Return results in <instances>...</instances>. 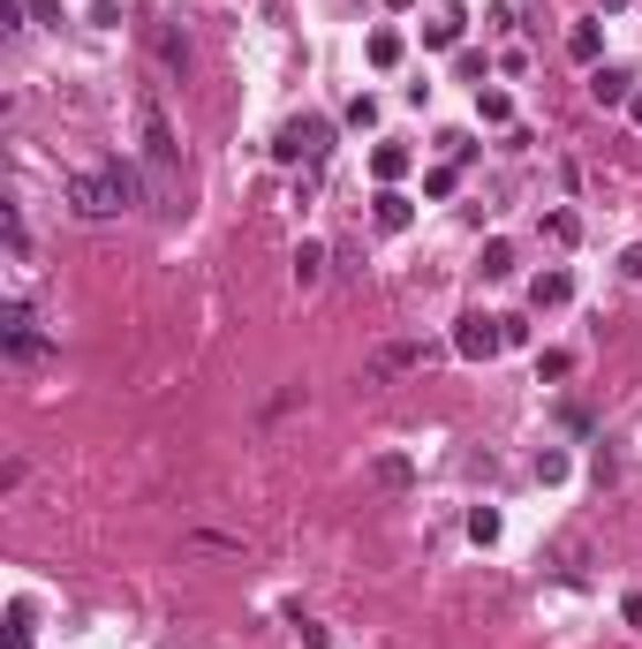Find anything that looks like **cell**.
Returning <instances> with one entry per match:
<instances>
[{
  "label": "cell",
  "mask_w": 642,
  "mask_h": 649,
  "mask_svg": "<svg viewBox=\"0 0 642 649\" xmlns=\"http://www.w3.org/2000/svg\"><path fill=\"white\" fill-rule=\"evenodd\" d=\"M61 197H69V212H76V219H114V212H128V197H122V181H114V174H69V181H61Z\"/></svg>",
  "instance_id": "cell-1"
},
{
  "label": "cell",
  "mask_w": 642,
  "mask_h": 649,
  "mask_svg": "<svg viewBox=\"0 0 642 649\" xmlns=\"http://www.w3.org/2000/svg\"><path fill=\"white\" fill-rule=\"evenodd\" d=\"M136 136H144V159H152V174L167 181L174 159H182V144H174V129H167V106H159V91H144V98H136Z\"/></svg>",
  "instance_id": "cell-2"
},
{
  "label": "cell",
  "mask_w": 642,
  "mask_h": 649,
  "mask_svg": "<svg viewBox=\"0 0 642 649\" xmlns=\"http://www.w3.org/2000/svg\"><path fill=\"white\" fill-rule=\"evenodd\" d=\"M325 151H333V129H325L318 114L288 122V129H280V144H272V159H288V167H296V159H302V167H318Z\"/></svg>",
  "instance_id": "cell-3"
},
{
  "label": "cell",
  "mask_w": 642,
  "mask_h": 649,
  "mask_svg": "<svg viewBox=\"0 0 642 649\" xmlns=\"http://www.w3.org/2000/svg\"><path fill=\"white\" fill-rule=\"evenodd\" d=\"M499 347H507V317H484V310H476V317L454 325V355H469V363H491Z\"/></svg>",
  "instance_id": "cell-4"
},
{
  "label": "cell",
  "mask_w": 642,
  "mask_h": 649,
  "mask_svg": "<svg viewBox=\"0 0 642 649\" xmlns=\"http://www.w3.org/2000/svg\"><path fill=\"white\" fill-rule=\"evenodd\" d=\"M0 333H8V355H23V363H39L45 355V333H39V317H31L23 303L0 310Z\"/></svg>",
  "instance_id": "cell-5"
},
{
  "label": "cell",
  "mask_w": 642,
  "mask_h": 649,
  "mask_svg": "<svg viewBox=\"0 0 642 649\" xmlns=\"http://www.w3.org/2000/svg\"><path fill=\"white\" fill-rule=\"evenodd\" d=\"M529 303L537 310H567L574 303V272H559V264L552 272H537V280H529Z\"/></svg>",
  "instance_id": "cell-6"
},
{
  "label": "cell",
  "mask_w": 642,
  "mask_h": 649,
  "mask_svg": "<svg viewBox=\"0 0 642 649\" xmlns=\"http://www.w3.org/2000/svg\"><path fill=\"white\" fill-rule=\"evenodd\" d=\"M371 219H379V234H401V227L416 219V205H408L401 189H379V197H371Z\"/></svg>",
  "instance_id": "cell-7"
},
{
  "label": "cell",
  "mask_w": 642,
  "mask_h": 649,
  "mask_svg": "<svg viewBox=\"0 0 642 649\" xmlns=\"http://www.w3.org/2000/svg\"><path fill=\"white\" fill-rule=\"evenodd\" d=\"M590 98H598V106H628V98H635V84H628L620 69H590Z\"/></svg>",
  "instance_id": "cell-8"
},
{
  "label": "cell",
  "mask_w": 642,
  "mask_h": 649,
  "mask_svg": "<svg viewBox=\"0 0 642 649\" xmlns=\"http://www.w3.org/2000/svg\"><path fill=\"white\" fill-rule=\"evenodd\" d=\"M371 483H379V491H408V483H416L408 453H379V461H371Z\"/></svg>",
  "instance_id": "cell-9"
},
{
  "label": "cell",
  "mask_w": 642,
  "mask_h": 649,
  "mask_svg": "<svg viewBox=\"0 0 642 649\" xmlns=\"http://www.w3.org/2000/svg\"><path fill=\"white\" fill-rule=\"evenodd\" d=\"M567 53L598 69V53H604V31H598V23H574V31H567Z\"/></svg>",
  "instance_id": "cell-10"
},
{
  "label": "cell",
  "mask_w": 642,
  "mask_h": 649,
  "mask_svg": "<svg viewBox=\"0 0 642 649\" xmlns=\"http://www.w3.org/2000/svg\"><path fill=\"white\" fill-rule=\"evenodd\" d=\"M371 174H379L385 189H393V181L408 174V151H401V144H379V151H371Z\"/></svg>",
  "instance_id": "cell-11"
},
{
  "label": "cell",
  "mask_w": 642,
  "mask_h": 649,
  "mask_svg": "<svg viewBox=\"0 0 642 649\" xmlns=\"http://www.w3.org/2000/svg\"><path fill=\"white\" fill-rule=\"evenodd\" d=\"M401 53H408L401 31H371V69H401Z\"/></svg>",
  "instance_id": "cell-12"
},
{
  "label": "cell",
  "mask_w": 642,
  "mask_h": 649,
  "mask_svg": "<svg viewBox=\"0 0 642 649\" xmlns=\"http://www.w3.org/2000/svg\"><path fill=\"white\" fill-rule=\"evenodd\" d=\"M318 280H325V250L302 242V250H296V287H318Z\"/></svg>",
  "instance_id": "cell-13"
},
{
  "label": "cell",
  "mask_w": 642,
  "mask_h": 649,
  "mask_svg": "<svg viewBox=\"0 0 642 649\" xmlns=\"http://www.w3.org/2000/svg\"><path fill=\"white\" fill-rule=\"evenodd\" d=\"M476 114H484L491 129H507V122H514V98H507V91H476Z\"/></svg>",
  "instance_id": "cell-14"
},
{
  "label": "cell",
  "mask_w": 642,
  "mask_h": 649,
  "mask_svg": "<svg viewBox=\"0 0 642 649\" xmlns=\"http://www.w3.org/2000/svg\"><path fill=\"white\" fill-rule=\"evenodd\" d=\"M8 649H31V605L23 597L8 605Z\"/></svg>",
  "instance_id": "cell-15"
},
{
  "label": "cell",
  "mask_w": 642,
  "mask_h": 649,
  "mask_svg": "<svg viewBox=\"0 0 642 649\" xmlns=\"http://www.w3.org/2000/svg\"><path fill=\"white\" fill-rule=\"evenodd\" d=\"M514 272V242H484V280H507Z\"/></svg>",
  "instance_id": "cell-16"
},
{
  "label": "cell",
  "mask_w": 642,
  "mask_h": 649,
  "mask_svg": "<svg viewBox=\"0 0 642 649\" xmlns=\"http://www.w3.org/2000/svg\"><path fill=\"white\" fill-rule=\"evenodd\" d=\"M371 122H379V98L355 91V98H348V129H371Z\"/></svg>",
  "instance_id": "cell-17"
},
{
  "label": "cell",
  "mask_w": 642,
  "mask_h": 649,
  "mask_svg": "<svg viewBox=\"0 0 642 649\" xmlns=\"http://www.w3.org/2000/svg\"><path fill=\"white\" fill-rule=\"evenodd\" d=\"M567 370H574V355H567V347H545V355H537V378H567Z\"/></svg>",
  "instance_id": "cell-18"
},
{
  "label": "cell",
  "mask_w": 642,
  "mask_h": 649,
  "mask_svg": "<svg viewBox=\"0 0 642 649\" xmlns=\"http://www.w3.org/2000/svg\"><path fill=\"white\" fill-rule=\"evenodd\" d=\"M431 45H462V15H438V23H424Z\"/></svg>",
  "instance_id": "cell-19"
},
{
  "label": "cell",
  "mask_w": 642,
  "mask_h": 649,
  "mask_svg": "<svg viewBox=\"0 0 642 649\" xmlns=\"http://www.w3.org/2000/svg\"><path fill=\"white\" fill-rule=\"evenodd\" d=\"M469 536H476V544H499V514H491V506H476V514H469Z\"/></svg>",
  "instance_id": "cell-20"
},
{
  "label": "cell",
  "mask_w": 642,
  "mask_h": 649,
  "mask_svg": "<svg viewBox=\"0 0 642 649\" xmlns=\"http://www.w3.org/2000/svg\"><path fill=\"white\" fill-rule=\"evenodd\" d=\"M159 61H167V69H189V45H182V31H159Z\"/></svg>",
  "instance_id": "cell-21"
},
{
  "label": "cell",
  "mask_w": 642,
  "mask_h": 649,
  "mask_svg": "<svg viewBox=\"0 0 642 649\" xmlns=\"http://www.w3.org/2000/svg\"><path fill=\"white\" fill-rule=\"evenodd\" d=\"M424 197H454V159H446V167H431V174H424Z\"/></svg>",
  "instance_id": "cell-22"
},
{
  "label": "cell",
  "mask_w": 642,
  "mask_h": 649,
  "mask_svg": "<svg viewBox=\"0 0 642 649\" xmlns=\"http://www.w3.org/2000/svg\"><path fill=\"white\" fill-rule=\"evenodd\" d=\"M567 477V453H537V483H559Z\"/></svg>",
  "instance_id": "cell-23"
},
{
  "label": "cell",
  "mask_w": 642,
  "mask_h": 649,
  "mask_svg": "<svg viewBox=\"0 0 642 649\" xmlns=\"http://www.w3.org/2000/svg\"><path fill=\"white\" fill-rule=\"evenodd\" d=\"M23 8H31L39 23H61V0H23Z\"/></svg>",
  "instance_id": "cell-24"
},
{
  "label": "cell",
  "mask_w": 642,
  "mask_h": 649,
  "mask_svg": "<svg viewBox=\"0 0 642 649\" xmlns=\"http://www.w3.org/2000/svg\"><path fill=\"white\" fill-rule=\"evenodd\" d=\"M620 272H628V280H635V287H642V242H635V250H628V258H620Z\"/></svg>",
  "instance_id": "cell-25"
},
{
  "label": "cell",
  "mask_w": 642,
  "mask_h": 649,
  "mask_svg": "<svg viewBox=\"0 0 642 649\" xmlns=\"http://www.w3.org/2000/svg\"><path fill=\"white\" fill-rule=\"evenodd\" d=\"M628 627H642V589H635V597H628Z\"/></svg>",
  "instance_id": "cell-26"
},
{
  "label": "cell",
  "mask_w": 642,
  "mask_h": 649,
  "mask_svg": "<svg viewBox=\"0 0 642 649\" xmlns=\"http://www.w3.org/2000/svg\"><path fill=\"white\" fill-rule=\"evenodd\" d=\"M628 106H635V129H642V91H635V98H628Z\"/></svg>",
  "instance_id": "cell-27"
},
{
  "label": "cell",
  "mask_w": 642,
  "mask_h": 649,
  "mask_svg": "<svg viewBox=\"0 0 642 649\" xmlns=\"http://www.w3.org/2000/svg\"><path fill=\"white\" fill-rule=\"evenodd\" d=\"M604 8H628V0H604Z\"/></svg>",
  "instance_id": "cell-28"
},
{
  "label": "cell",
  "mask_w": 642,
  "mask_h": 649,
  "mask_svg": "<svg viewBox=\"0 0 642 649\" xmlns=\"http://www.w3.org/2000/svg\"><path fill=\"white\" fill-rule=\"evenodd\" d=\"M393 8H408V0H393Z\"/></svg>",
  "instance_id": "cell-29"
}]
</instances>
